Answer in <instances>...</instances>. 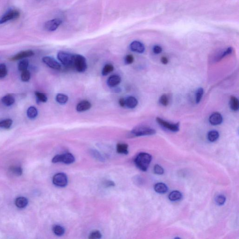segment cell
<instances>
[{"label":"cell","mask_w":239,"mask_h":239,"mask_svg":"<svg viewBox=\"0 0 239 239\" xmlns=\"http://www.w3.org/2000/svg\"><path fill=\"white\" fill-rule=\"evenodd\" d=\"M152 160V156L150 154L142 152L138 154L135 159V163L139 169L146 172L148 169Z\"/></svg>","instance_id":"6da1fadb"},{"label":"cell","mask_w":239,"mask_h":239,"mask_svg":"<svg viewBox=\"0 0 239 239\" xmlns=\"http://www.w3.org/2000/svg\"><path fill=\"white\" fill-rule=\"evenodd\" d=\"M72 67L78 72H85L88 67L85 57L79 54H74Z\"/></svg>","instance_id":"7a4b0ae2"},{"label":"cell","mask_w":239,"mask_h":239,"mask_svg":"<svg viewBox=\"0 0 239 239\" xmlns=\"http://www.w3.org/2000/svg\"><path fill=\"white\" fill-rule=\"evenodd\" d=\"M155 130L151 128L145 126H137L134 128L130 132L132 137H142L151 135L156 134Z\"/></svg>","instance_id":"3957f363"},{"label":"cell","mask_w":239,"mask_h":239,"mask_svg":"<svg viewBox=\"0 0 239 239\" xmlns=\"http://www.w3.org/2000/svg\"><path fill=\"white\" fill-rule=\"evenodd\" d=\"M57 57L63 65L67 67H72L74 54L64 51H60L57 53Z\"/></svg>","instance_id":"277c9868"},{"label":"cell","mask_w":239,"mask_h":239,"mask_svg":"<svg viewBox=\"0 0 239 239\" xmlns=\"http://www.w3.org/2000/svg\"><path fill=\"white\" fill-rule=\"evenodd\" d=\"M75 161L74 156L70 153H66L62 155H57L53 158L52 162L53 163H63L69 165L73 163Z\"/></svg>","instance_id":"5b68a950"},{"label":"cell","mask_w":239,"mask_h":239,"mask_svg":"<svg viewBox=\"0 0 239 239\" xmlns=\"http://www.w3.org/2000/svg\"><path fill=\"white\" fill-rule=\"evenodd\" d=\"M53 181V183L55 186L64 187L66 186L67 184V177L64 173H58L54 176Z\"/></svg>","instance_id":"8992f818"},{"label":"cell","mask_w":239,"mask_h":239,"mask_svg":"<svg viewBox=\"0 0 239 239\" xmlns=\"http://www.w3.org/2000/svg\"><path fill=\"white\" fill-rule=\"evenodd\" d=\"M156 121L159 125L173 132H177L179 130V123H170L159 117H156Z\"/></svg>","instance_id":"52a82bcc"},{"label":"cell","mask_w":239,"mask_h":239,"mask_svg":"<svg viewBox=\"0 0 239 239\" xmlns=\"http://www.w3.org/2000/svg\"><path fill=\"white\" fill-rule=\"evenodd\" d=\"M20 16V12L17 10H11L5 14L0 19V25L5 23L7 22L18 18Z\"/></svg>","instance_id":"ba28073f"},{"label":"cell","mask_w":239,"mask_h":239,"mask_svg":"<svg viewBox=\"0 0 239 239\" xmlns=\"http://www.w3.org/2000/svg\"><path fill=\"white\" fill-rule=\"evenodd\" d=\"M62 22V21L60 19H54L46 22L44 25V28L48 32H54L57 29Z\"/></svg>","instance_id":"9c48e42d"},{"label":"cell","mask_w":239,"mask_h":239,"mask_svg":"<svg viewBox=\"0 0 239 239\" xmlns=\"http://www.w3.org/2000/svg\"><path fill=\"white\" fill-rule=\"evenodd\" d=\"M42 60L45 64L48 65V67L52 69L55 70H60L61 68V65L58 63L57 61L53 57L46 56L44 57L42 59Z\"/></svg>","instance_id":"30bf717a"},{"label":"cell","mask_w":239,"mask_h":239,"mask_svg":"<svg viewBox=\"0 0 239 239\" xmlns=\"http://www.w3.org/2000/svg\"><path fill=\"white\" fill-rule=\"evenodd\" d=\"M34 55V53L32 50H25L21 51L18 53L16 54V55L13 56V57H11L10 60L11 61L18 60H22V58L30 57Z\"/></svg>","instance_id":"8fae6325"},{"label":"cell","mask_w":239,"mask_h":239,"mask_svg":"<svg viewBox=\"0 0 239 239\" xmlns=\"http://www.w3.org/2000/svg\"><path fill=\"white\" fill-rule=\"evenodd\" d=\"M130 48L132 51L139 53H142L145 51V47L144 44L138 41L132 42L130 44Z\"/></svg>","instance_id":"7c38bea8"},{"label":"cell","mask_w":239,"mask_h":239,"mask_svg":"<svg viewBox=\"0 0 239 239\" xmlns=\"http://www.w3.org/2000/svg\"><path fill=\"white\" fill-rule=\"evenodd\" d=\"M223 121L222 116L221 114L215 112L211 114L209 117V121L212 125H218L221 123Z\"/></svg>","instance_id":"4fadbf2b"},{"label":"cell","mask_w":239,"mask_h":239,"mask_svg":"<svg viewBox=\"0 0 239 239\" xmlns=\"http://www.w3.org/2000/svg\"><path fill=\"white\" fill-rule=\"evenodd\" d=\"M91 107L92 105L90 102L88 100H82L77 105L76 110L78 112H84L91 109Z\"/></svg>","instance_id":"5bb4252c"},{"label":"cell","mask_w":239,"mask_h":239,"mask_svg":"<svg viewBox=\"0 0 239 239\" xmlns=\"http://www.w3.org/2000/svg\"><path fill=\"white\" fill-rule=\"evenodd\" d=\"M121 78L120 76L117 75H113L108 78L107 81V85L109 87H115L120 83Z\"/></svg>","instance_id":"9a60e30c"},{"label":"cell","mask_w":239,"mask_h":239,"mask_svg":"<svg viewBox=\"0 0 239 239\" xmlns=\"http://www.w3.org/2000/svg\"><path fill=\"white\" fill-rule=\"evenodd\" d=\"M138 101L135 97L130 96L125 99V105L130 109H134L137 106Z\"/></svg>","instance_id":"2e32d148"},{"label":"cell","mask_w":239,"mask_h":239,"mask_svg":"<svg viewBox=\"0 0 239 239\" xmlns=\"http://www.w3.org/2000/svg\"><path fill=\"white\" fill-rule=\"evenodd\" d=\"M1 102L6 106H11L14 104L15 99L12 95L8 94L2 97Z\"/></svg>","instance_id":"e0dca14e"},{"label":"cell","mask_w":239,"mask_h":239,"mask_svg":"<svg viewBox=\"0 0 239 239\" xmlns=\"http://www.w3.org/2000/svg\"><path fill=\"white\" fill-rule=\"evenodd\" d=\"M154 190L156 193H165L168 191V187L163 183H158L156 184L154 186Z\"/></svg>","instance_id":"ac0fdd59"},{"label":"cell","mask_w":239,"mask_h":239,"mask_svg":"<svg viewBox=\"0 0 239 239\" xmlns=\"http://www.w3.org/2000/svg\"><path fill=\"white\" fill-rule=\"evenodd\" d=\"M28 200L27 198L23 197H20L16 198L15 201V204L16 207L19 208H23L27 206Z\"/></svg>","instance_id":"d6986e66"},{"label":"cell","mask_w":239,"mask_h":239,"mask_svg":"<svg viewBox=\"0 0 239 239\" xmlns=\"http://www.w3.org/2000/svg\"><path fill=\"white\" fill-rule=\"evenodd\" d=\"M182 198V193L177 191H172L169 195V198L172 201L179 200Z\"/></svg>","instance_id":"ffe728a7"},{"label":"cell","mask_w":239,"mask_h":239,"mask_svg":"<svg viewBox=\"0 0 239 239\" xmlns=\"http://www.w3.org/2000/svg\"><path fill=\"white\" fill-rule=\"evenodd\" d=\"M117 151L119 154L127 155L128 154V145L125 144H118L117 145Z\"/></svg>","instance_id":"44dd1931"},{"label":"cell","mask_w":239,"mask_h":239,"mask_svg":"<svg viewBox=\"0 0 239 239\" xmlns=\"http://www.w3.org/2000/svg\"><path fill=\"white\" fill-rule=\"evenodd\" d=\"M230 106L233 111H238L239 109V100L235 96H231L230 100Z\"/></svg>","instance_id":"7402d4cb"},{"label":"cell","mask_w":239,"mask_h":239,"mask_svg":"<svg viewBox=\"0 0 239 239\" xmlns=\"http://www.w3.org/2000/svg\"><path fill=\"white\" fill-rule=\"evenodd\" d=\"M27 114L29 119H35L38 115L37 109L35 107H30L27 110Z\"/></svg>","instance_id":"603a6c76"},{"label":"cell","mask_w":239,"mask_h":239,"mask_svg":"<svg viewBox=\"0 0 239 239\" xmlns=\"http://www.w3.org/2000/svg\"><path fill=\"white\" fill-rule=\"evenodd\" d=\"M56 100L59 104L64 105L68 102V97L67 95L63 93H58L56 95Z\"/></svg>","instance_id":"cb8c5ba5"},{"label":"cell","mask_w":239,"mask_h":239,"mask_svg":"<svg viewBox=\"0 0 239 239\" xmlns=\"http://www.w3.org/2000/svg\"><path fill=\"white\" fill-rule=\"evenodd\" d=\"M219 137V133L216 130H212L208 133L207 138L209 141L214 142Z\"/></svg>","instance_id":"d4e9b609"},{"label":"cell","mask_w":239,"mask_h":239,"mask_svg":"<svg viewBox=\"0 0 239 239\" xmlns=\"http://www.w3.org/2000/svg\"><path fill=\"white\" fill-rule=\"evenodd\" d=\"M12 123L13 121L11 119H5L4 120L0 121V128L8 129L11 127Z\"/></svg>","instance_id":"484cf974"},{"label":"cell","mask_w":239,"mask_h":239,"mask_svg":"<svg viewBox=\"0 0 239 239\" xmlns=\"http://www.w3.org/2000/svg\"><path fill=\"white\" fill-rule=\"evenodd\" d=\"M53 231L56 235L62 236L64 234L65 230L63 226L60 225H55L53 228Z\"/></svg>","instance_id":"4316f807"},{"label":"cell","mask_w":239,"mask_h":239,"mask_svg":"<svg viewBox=\"0 0 239 239\" xmlns=\"http://www.w3.org/2000/svg\"><path fill=\"white\" fill-rule=\"evenodd\" d=\"M114 70L113 65L111 64H107L104 66L102 71V75L103 76H106L110 72H112Z\"/></svg>","instance_id":"83f0119b"},{"label":"cell","mask_w":239,"mask_h":239,"mask_svg":"<svg viewBox=\"0 0 239 239\" xmlns=\"http://www.w3.org/2000/svg\"><path fill=\"white\" fill-rule=\"evenodd\" d=\"M28 65H29V62H28V60H22L19 63L18 68L20 71H22L25 70H27Z\"/></svg>","instance_id":"f1b7e54d"},{"label":"cell","mask_w":239,"mask_h":239,"mask_svg":"<svg viewBox=\"0 0 239 239\" xmlns=\"http://www.w3.org/2000/svg\"><path fill=\"white\" fill-rule=\"evenodd\" d=\"M35 95L36 96L37 100L39 102L45 103L47 101L48 98L44 93L39 92H35Z\"/></svg>","instance_id":"f546056e"},{"label":"cell","mask_w":239,"mask_h":239,"mask_svg":"<svg viewBox=\"0 0 239 239\" xmlns=\"http://www.w3.org/2000/svg\"><path fill=\"white\" fill-rule=\"evenodd\" d=\"M21 78L22 81H29L30 78V74L29 71L27 70L22 71L21 74Z\"/></svg>","instance_id":"4dcf8cb0"},{"label":"cell","mask_w":239,"mask_h":239,"mask_svg":"<svg viewBox=\"0 0 239 239\" xmlns=\"http://www.w3.org/2000/svg\"><path fill=\"white\" fill-rule=\"evenodd\" d=\"M91 155L93 156V158H95L96 159L99 160L100 161H104V158H103L102 155L96 150L95 149H92L90 152Z\"/></svg>","instance_id":"1f68e13d"},{"label":"cell","mask_w":239,"mask_h":239,"mask_svg":"<svg viewBox=\"0 0 239 239\" xmlns=\"http://www.w3.org/2000/svg\"><path fill=\"white\" fill-rule=\"evenodd\" d=\"M10 170L12 173H13V174L18 175V176H20L22 173V169L20 166H12L10 168Z\"/></svg>","instance_id":"d6a6232c"},{"label":"cell","mask_w":239,"mask_h":239,"mask_svg":"<svg viewBox=\"0 0 239 239\" xmlns=\"http://www.w3.org/2000/svg\"><path fill=\"white\" fill-rule=\"evenodd\" d=\"M8 73L7 67L4 64H0V78H4Z\"/></svg>","instance_id":"836d02e7"},{"label":"cell","mask_w":239,"mask_h":239,"mask_svg":"<svg viewBox=\"0 0 239 239\" xmlns=\"http://www.w3.org/2000/svg\"><path fill=\"white\" fill-rule=\"evenodd\" d=\"M215 202L219 205H224L226 200L225 196L223 195H219L217 196L215 198Z\"/></svg>","instance_id":"e575fe53"},{"label":"cell","mask_w":239,"mask_h":239,"mask_svg":"<svg viewBox=\"0 0 239 239\" xmlns=\"http://www.w3.org/2000/svg\"><path fill=\"white\" fill-rule=\"evenodd\" d=\"M204 90L202 88H200L198 89L196 93V102L197 103H198L200 102L202 96H203Z\"/></svg>","instance_id":"d590c367"},{"label":"cell","mask_w":239,"mask_h":239,"mask_svg":"<svg viewBox=\"0 0 239 239\" xmlns=\"http://www.w3.org/2000/svg\"><path fill=\"white\" fill-rule=\"evenodd\" d=\"M159 102L162 105H163L164 106H167V105L169 104V102L168 96L165 94L162 95L160 98Z\"/></svg>","instance_id":"8d00e7d4"},{"label":"cell","mask_w":239,"mask_h":239,"mask_svg":"<svg viewBox=\"0 0 239 239\" xmlns=\"http://www.w3.org/2000/svg\"><path fill=\"white\" fill-rule=\"evenodd\" d=\"M102 238V234L99 231H93L89 235V238L91 239H100Z\"/></svg>","instance_id":"74e56055"},{"label":"cell","mask_w":239,"mask_h":239,"mask_svg":"<svg viewBox=\"0 0 239 239\" xmlns=\"http://www.w3.org/2000/svg\"><path fill=\"white\" fill-rule=\"evenodd\" d=\"M233 51V48H232V47H229L228 49H226L224 52H223V53L221 54V55H220V56H219V60H221L222 58L225 57L226 56L229 55V54L232 53Z\"/></svg>","instance_id":"f35d334b"},{"label":"cell","mask_w":239,"mask_h":239,"mask_svg":"<svg viewBox=\"0 0 239 239\" xmlns=\"http://www.w3.org/2000/svg\"><path fill=\"white\" fill-rule=\"evenodd\" d=\"M154 171L155 173L158 175H162L164 173L163 168L159 165H156L154 166Z\"/></svg>","instance_id":"ab89813d"},{"label":"cell","mask_w":239,"mask_h":239,"mask_svg":"<svg viewBox=\"0 0 239 239\" xmlns=\"http://www.w3.org/2000/svg\"><path fill=\"white\" fill-rule=\"evenodd\" d=\"M134 58L132 55H128L126 56L125 58V63L127 64H131L134 62Z\"/></svg>","instance_id":"60d3db41"},{"label":"cell","mask_w":239,"mask_h":239,"mask_svg":"<svg viewBox=\"0 0 239 239\" xmlns=\"http://www.w3.org/2000/svg\"><path fill=\"white\" fill-rule=\"evenodd\" d=\"M153 51L156 54H158L162 53V48L160 46H155L153 48Z\"/></svg>","instance_id":"b9f144b4"},{"label":"cell","mask_w":239,"mask_h":239,"mask_svg":"<svg viewBox=\"0 0 239 239\" xmlns=\"http://www.w3.org/2000/svg\"><path fill=\"white\" fill-rule=\"evenodd\" d=\"M104 185L106 187H110L114 186L115 184L113 181L107 180L104 182Z\"/></svg>","instance_id":"7bdbcfd3"},{"label":"cell","mask_w":239,"mask_h":239,"mask_svg":"<svg viewBox=\"0 0 239 239\" xmlns=\"http://www.w3.org/2000/svg\"><path fill=\"white\" fill-rule=\"evenodd\" d=\"M119 104L120 105L121 107H124L126 106L125 105V99L123 98H121L119 100Z\"/></svg>","instance_id":"ee69618b"},{"label":"cell","mask_w":239,"mask_h":239,"mask_svg":"<svg viewBox=\"0 0 239 239\" xmlns=\"http://www.w3.org/2000/svg\"><path fill=\"white\" fill-rule=\"evenodd\" d=\"M161 62L163 64H167L168 63V58L165 57H163L161 58Z\"/></svg>","instance_id":"f6af8a7d"}]
</instances>
